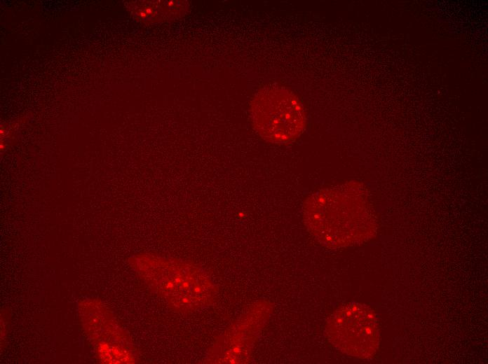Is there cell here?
Segmentation results:
<instances>
[{
    "instance_id": "6da1fadb",
    "label": "cell",
    "mask_w": 488,
    "mask_h": 364,
    "mask_svg": "<svg viewBox=\"0 0 488 364\" xmlns=\"http://www.w3.org/2000/svg\"><path fill=\"white\" fill-rule=\"evenodd\" d=\"M302 212L307 230L329 248L361 244L377 233V218L367 192L357 181L311 193Z\"/></svg>"
},
{
    "instance_id": "7a4b0ae2",
    "label": "cell",
    "mask_w": 488,
    "mask_h": 364,
    "mask_svg": "<svg viewBox=\"0 0 488 364\" xmlns=\"http://www.w3.org/2000/svg\"><path fill=\"white\" fill-rule=\"evenodd\" d=\"M130 262L147 286L177 312L191 314L217 300L218 287L196 264L152 254L135 255Z\"/></svg>"
},
{
    "instance_id": "3957f363",
    "label": "cell",
    "mask_w": 488,
    "mask_h": 364,
    "mask_svg": "<svg viewBox=\"0 0 488 364\" xmlns=\"http://www.w3.org/2000/svg\"><path fill=\"white\" fill-rule=\"evenodd\" d=\"M250 116L258 134L273 144L294 141L306 126L300 100L283 88L269 87L257 92L250 103Z\"/></svg>"
},
{
    "instance_id": "277c9868",
    "label": "cell",
    "mask_w": 488,
    "mask_h": 364,
    "mask_svg": "<svg viewBox=\"0 0 488 364\" xmlns=\"http://www.w3.org/2000/svg\"><path fill=\"white\" fill-rule=\"evenodd\" d=\"M325 332L334 347L354 358L370 359L379 347L377 315L363 303L348 302L336 309L326 321Z\"/></svg>"
},
{
    "instance_id": "5b68a950",
    "label": "cell",
    "mask_w": 488,
    "mask_h": 364,
    "mask_svg": "<svg viewBox=\"0 0 488 364\" xmlns=\"http://www.w3.org/2000/svg\"><path fill=\"white\" fill-rule=\"evenodd\" d=\"M272 305L261 300L252 304L208 349L207 363H244L250 360L254 345L270 318Z\"/></svg>"
},
{
    "instance_id": "8992f818",
    "label": "cell",
    "mask_w": 488,
    "mask_h": 364,
    "mask_svg": "<svg viewBox=\"0 0 488 364\" xmlns=\"http://www.w3.org/2000/svg\"><path fill=\"white\" fill-rule=\"evenodd\" d=\"M132 14L144 22L172 21L184 16L190 9L188 1H148L128 4Z\"/></svg>"
}]
</instances>
